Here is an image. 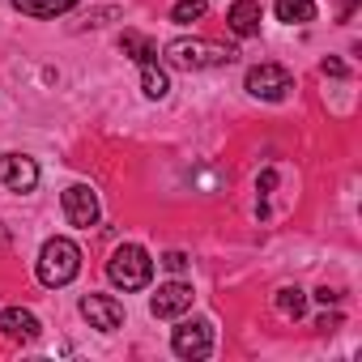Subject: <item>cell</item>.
<instances>
[{
	"mask_svg": "<svg viewBox=\"0 0 362 362\" xmlns=\"http://www.w3.org/2000/svg\"><path fill=\"white\" fill-rule=\"evenodd\" d=\"M230 60H235V47H222V43H209V39H170L166 43V64L170 69H184V73L222 69Z\"/></svg>",
	"mask_w": 362,
	"mask_h": 362,
	"instance_id": "cell-1",
	"label": "cell"
},
{
	"mask_svg": "<svg viewBox=\"0 0 362 362\" xmlns=\"http://www.w3.org/2000/svg\"><path fill=\"white\" fill-rule=\"evenodd\" d=\"M77 273H81V252H77V243H73V239H47L43 252H39V281L52 286V290H60V286H69Z\"/></svg>",
	"mask_w": 362,
	"mask_h": 362,
	"instance_id": "cell-2",
	"label": "cell"
},
{
	"mask_svg": "<svg viewBox=\"0 0 362 362\" xmlns=\"http://www.w3.org/2000/svg\"><path fill=\"white\" fill-rule=\"evenodd\" d=\"M107 277H111L119 290H145L149 277H153V260H149L145 247L124 243V247L111 252V260H107Z\"/></svg>",
	"mask_w": 362,
	"mask_h": 362,
	"instance_id": "cell-3",
	"label": "cell"
},
{
	"mask_svg": "<svg viewBox=\"0 0 362 362\" xmlns=\"http://www.w3.org/2000/svg\"><path fill=\"white\" fill-rule=\"evenodd\" d=\"M247 90H252L256 98H264V103H281V98L294 90V77H290L281 64H256V69L247 73Z\"/></svg>",
	"mask_w": 362,
	"mask_h": 362,
	"instance_id": "cell-4",
	"label": "cell"
},
{
	"mask_svg": "<svg viewBox=\"0 0 362 362\" xmlns=\"http://www.w3.org/2000/svg\"><path fill=\"white\" fill-rule=\"evenodd\" d=\"M170 349L179 354V358H205L209 349H214V332H209V324L205 320H188V324H179L175 328V337H170Z\"/></svg>",
	"mask_w": 362,
	"mask_h": 362,
	"instance_id": "cell-5",
	"label": "cell"
},
{
	"mask_svg": "<svg viewBox=\"0 0 362 362\" xmlns=\"http://www.w3.org/2000/svg\"><path fill=\"white\" fill-rule=\"evenodd\" d=\"M192 286H184V281H166V286H158V294L149 298V311L158 315V320H175V315H184L188 307H192Z\"/></svg>",
	"mask_w": 362,
	"mask_h": 362,
	"instance_id": "cell-6",
	"label": "cell"
},
{
	"mask_svg": "<svg viewBox=\"0 0 362 362\" xmlns=\"http://www.w3.org/2000/svg\"><path fill=\"white\" fill-rule=\"evenodd\" d=\"M81 315H86L90 328H98V332H115V328L124 324V307H119L111 294H86V298H81Z\"/></svg>",
	"mask_w": 362,
	"mask_h": 362,
	"instance_id": "cell-7",
	"label": "cell"
},
{
	"mask_svg": "<svg viewBox=\"0 0 362 362\" xmlns=\"http://www.w3.org/2000/svg\"><path fill=\"white\" fill-rule=\"evenodd\" d=\"M0 184L13 188V192H30V188L39 184V166H35V158L0 153Z\"/></svg>",
	"mask_w": 362,
	"mask_h": 362,
	"instance_id": "cell-8",
	"label": "cell"
},
{
	"mask_svg": "<svg viewBox=\"0 0 362 362\" xmlns=\"http://www.w3.org/2000/svg\"><path fill=\"white\" fill-rule=\"evenodd\" d=\"M64 214H69L73 226L90 230V226L98 222V197H94L86 184H73V188H64Z\"/></svg>",
	"mask_w": 362,
	"mask_h": 362,
	"instance_id": "cell-9",
	"label": "cell"
},
{
	"mask_svg": "<svg viewBox=\"0 0 362 362\" xmlns=\"http://www.w3.org/2000/svg\"><path fill=\"white\" fill-rule=\"evenodd\" d=\"M0 332H5L9 341H35L43 328H39V320H35L30 311H22V307H9V311H0Z\"/></svg>",
	"mask_w": 362,
	"mask_h": 362,
	"instance_id": "cell-10",
	"label": "cell"
},
{
	"mask_svg": "<svg viewBox=\"0 0 362 362\" xmlns=\"http://www.w3.org/2000/svg\"><path fill=\"white\" fill-rule=\"evenodd\" d=\"M226 26H230L239 39H252V35L260 30V5H256V0H235L230 13H226Z\"/></svg>",
	"mask_w": 362,
	"mask_h": 362,
	"instance_id": "cell-11",
	"label": "cell"
},
{
	"mask_svg": "<svg viewBox=\"0 0 362 362\" xmlns=\"http://www.w3.org/2000/svg\"><path fill=\"white\" fill-rule=\"evenodd\" d=\"M13 9L26 18H60V13L77 9V0H13Z\"/></svg>",
	"mask_w": 362,
	"mask_h": 362,
	"instance_id": "cell-12",
	"label": "cell"
},
{
	"mask_svg": "<svg viewBox=\"0 0 362 362\" xmlns=\"http://www.w3.org/2000/svg\"><path fill=\"white\" fill-rule=\"evenodd\" d=\"M119 52H124L128 60H136V64H149V60L158 56L153 39H145V35H136V30H124V39H119Z\"/></svg>",
	"mask_w": 362,
	"mask_h": 362,
	"instance_id": "cell-13",
	"label": "cell"
},
{
	"mask_svg": "<svg viewBox=\"0 0 362 362\" xmlns=\"http://www.w3.org/2000/svg\"><path fill=\"white\" fill-rule=\"evenodd\" d=\"M141 90H145V98H166V90H170V77L149 60V64H141Z\"/></svg>",
	"mask_w": 362,
	"mask_h": 362,
	"instance_id": "cell-14",
	"label": "cell"
},
{
	"mask_svg": "<svg viewBox=\"0 0 362 362\" xmlns=\"http://www.w3.org/2000/svg\"><path fill=\"white\" fill-rule=\"evenodd\" d=\"M277 311H281L286 320H298V315L307 311V294H303L298 286H281V290H277Z\"/></svg>",
	"mask_w": 362,
	"mask_h": 362,
	"instance_id": "cell-15",
	"label": "cell"
},
{
	"mask_svg": "<svg viewBox=\"0 0 362 362\" xmlns=\"http://www.w3.org/2000/svg\"><path fill=\"white\" fill-rule=\"evenodd\" d=\"M277 18L281 22H315L311 0H277Z\"/></svg>",
	"mask_w": 362,
	"mask_h": 362,
	"instance_id": "cell-16",
	"label": "cell"
},
{
	"mask_svg": "<svg viewBox=\"0 0 362 362\" xmlns=\"http://www.w3.org/2000/svg\"><path fill=\"white\" fill-rule=\"evenodd\" d=\"M205 13H209V0H179V5L170 9V22L188 26V22H201Z\"/></svg>",
	"mask_w": 362,
	"mask_h": 362,
	"instance_id": "cell-17",
	"label": "cell"
},
{
	"mask_svg": "<svg viewBox=\"0 0 362 362\" xmlns=\"http://www.w3.org/2000/svg\"><path fill=\"white\" fill-rule=\"evenodd\" d=\"M162 264H166L170 273H184V269H188V256H184V252H166V256H162Z\"/></svg>",
	"mask_w": 362,
	"mask_h": 362,
	"instance_id": "cell-18",
	"label": "cell"
},
{
	"mask_svg": "<svg viewBox=\"0 0 362 362\" xmlns=\"http://www.w3.org/2000/svg\"><path fill=\"white\" fill-rule=\"evenodd\" d=\"M315 328H324V332H332V328H341V315H320V324Z\"/></svg>",
	"mask_w": 362,
	"mask_h": 362,
	"instance_id": "cell-19",
	"label": "cell"
},
{
	"mask_svg": "<svg viewBox=\"0 0 362 362\" xmlns=\"http://www.w3.org/2000/svg\"><path fill=\"white\" fill-rule=\"evenodd\" d=\"M324 73H332V77H345V64H341V60H324Z\"/></svg>",
	"mask_w": 362,
	"mask_h": 362,
	"instance_id": "cell-20",
	"label": "cell"
},
{
	"mask_svg": "<svg viewBox=\"0 0 362 362\" xmlns=\"http://www.w3.org/2000/svg\"><path fill=\"white\" fill-rule=\"evenodd\" d=\"M354 5H358V0H341V22H345V18L354 13Z\"/></svg>",
	"mask_w": 362,
	"mask_h": 362,
	"instance_id": "cell-21",
	"label": "cell"
}]
</instances>
